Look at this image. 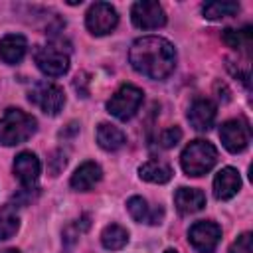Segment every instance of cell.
<instances>
[{"instance_id":"cell-17","label":"cell","mask_w":253,"mask_h":253,"mask_svg":"<svg viewBox=\"0 0 253 253\" xmlns=\"http://www.w3.org/2000/svg\"><path fill=\"white\" fill-rule=\"evenodd\" d=\"M126 208H128L130 215H132L136 221H140V223L144 221V223L156 225V223H160V221H162V215H164L162 208H156V210H152V211H150V208H148L146 200H144V198H138V196L130 198V200L126 202Z\"/></svg>"},{"instance_id":"cell-4","label":"cell","mask_w":253,"mask_h":253,"mask_svg":"<svg viewBox=\"0 0 253 253\" xmlns=\"http://www.w3.org/2000/svg\"><path fill=\"white\" fill-rule=\"evenodd\" d=\"M140 105H142V91L138 87L126 83L109 99L107 109L119 121H128L134 117V113L138 111Z\"/></svg>"},{"instance_id":"cell-24","label":"cell","mask_w":253,"mask_h":253,"mask_svg":"<svg viewBox=\"0 0 253 253\" xmlns=\"http://www.w3.org/2000/svg\"><path fill=\"white\" fill-rule=\"evenodd\" d=\"M180 138H182V130H180L178 126H168V128L162 130V134H160V144H162L164 148H172V146H176V144L180 142Z\"/></svg>"},{"instance_id":"cell-20","label":"cell","mask_w":253,"mask_h":253,"mask_svg":"<svg viewBox=\"0 0 253 253\" xmlns=\"http://www.w3.org/2000/svg\"><path fill=\"white\" fill-rule=\"evenodd\" d=\"M126 241H128V231H126L123 225H119V223L107 225V227L103 229V233H101V243H103V247L109 249V251L123 249V247L126 245Z\"/></svg>"},{"instance_id":"cell-13","label":"cell","mask_w":253,"mask_h":253,"mask_svg":"<svg viewBox=\"0 0 253 253\" xmlns=\"http://www.w3.org/2000/svg\"><path fill=\"white\" fill-rule=\"evenodd\" d=\"M241 188V178L235 168H221L213 178V196L217 200L233 198Z\"/></svg>"},{"instance_id":"cell-18","label":"cell","mask_w":253,"mask_h":253,"mask_svg":"<svg viewBox=\"0 0 253 253\" xmlns=\"http://www.w3.org/2000/svg\"><path fill=\"white\" fill-rule=\"evenodd\" d=\"M97 142L101 148L105 150H119L125 142H126V136L121 128H117L115 125H109V123H101L97 126Z\"/></svg>"},{"instance_id":"cell-9","label":"cell","mask_w":253,"mask_h":253,"mask_svg":"<svg viewBox=\"0 0 253 253\" xmlns=\"http://www.w3.org/2000/svg\"><path fill=\"white\" fill-rule=\"evenodd\" d=\"M190 243L200 253H213L219 239H221V227L213 221H196L188 231Z\"/></svg>"},{"instance_id":"cell-16","label":"cell","mask_w":253,"mask_h":253,"mask_svg":"<svg viewBox=\"0 0 253 253\" xmlns=\"http://www.w3.org/2000/svg\"><path fill=\"white\" fill-rule=\"evenodd\" d=\"M26 47H28V43H26L24 36L8 34V36H4L0 40V59L4 63L14 65L18 61H22V57L26 55Z\"/></svg>"},{"instance_id":"cell-1","label":"cell","mask_w":253,"mask_h":253,"mask_svg":"<svg viewBox=\"0 0 253 253\" xmlns=\"http://www.w3.org/2000/svg\"><path fill=\"white\" fill-rule=\"evenodd\" d=\"M128 61L138 73L150 79H164L174 71L176 51L168 40L158 36H144L130 45Z\"/></svg>"},{"instance_id":"cell-12","label":"cell","mask_w":253,"mask_h":253,"mask_svg":"<svg viewBox=\"0 0 253 253\" xmlns=\"http://www.w3.org/2000/svg\"><path fill=\"white\" fill-rule=\"evenodd\" d=\"M188 121L196 130H210L215 121V105L210 99H196L190 105Z\"/></svg>"},{"instance_id":"cell-27","label":"cell","mask_w":253,"mask_h":253,"mask_svg":"<svg viewBox=\"0 0 253 253\" xmlns=\"http://www.w3.org/2000/svg\"><path fill=\"white\" fill-rule=\"evenodd\" d=\"M164 253H176V251H174V249H168V251H164Z\"/></svg>"},{"instance_id":"cell-11","label":"cell","mask_w":253,"mask_h":253,"mask_svg":"<svg viewBox=\"0 0 253 253\" xmlns=\"http://www.w3.org/2000/svg\"><path fill=\"white\" fill-rule=\"evenodd\" d=\"M14 174L18 176V180L32 190L40 178V160L34 152H20L14 160Z\"/></svg>"},{"instance_id":"cell-19","label":"cell","mask_w":253,"mask_h":253,"mask_svg":"<svg viewBox=\"0 0 253 253\" xmlns=\"http://www.w3.org/2000/svg\"><path fill=\"white\" fill-rule=\"evenodd\" d=\"M138 176L152 184H166L172 178V168L162 160H148L138 168Z\"/></svg>"},{"instance_id":"cell-22","label":"cell","mask_w":253,"mask_h":253,"mask_svg":"<svg viewBox=\"0 0 253 253\" xmlns=\"http://www.w3.org/2000/svg\"><path fill=\"white\" fill-rule=\"evenodd\" d=\"M223 42L233 47V49H243L247 51L251 47V28H243V30H223Z\"/></svg>"},{"instance_id":"cell-15","label":"cell","mask_w":253,"mask_h":253,"mask_svg":"<svg viewBox=\"0 0 253 253\" xmlns=\"http://www.w3.org/2000/svg\"><path fill=\"white\" fill-rule=\"evenodd\" d=\"M174 204L180 213H196L206 206V196L202 190L196 188H178L174 194Z\"/></svg>"},{"instance_id":"cell-23","label":"cell","mask_w":253,"mask_h":253,"mask_svg":"<svg viewBox=\"0 0 253 253\" xmlns=\"http://www.w3.org/2000/svg\"><path fill=\"white\" fill-rule=\"evenodd\" d=\"M20 227V219L14 211H10L8 208L0 211V241L10 239Z\"/></svg>"},{"instance_id":"cell-2","label":"cell","mask_w":253,"mask_h":253,"mask_svg":"<svg viewBox=\"0 0 253 253\" xmlns=\"http://www.w3.org/2000/svg\"><path fill=\"white\" fill-rule=\"evenodd\" d=\"M36 119L20 109H8L0 119V144L14 146L26 142L36 132Z\"/></svg>"},{"instance_id":"cell-10","label":"cell","mask_w":253,"mask_h":253,"mask_svg":"<svg viewBox=\"0 0 253 253\" xmlns=\"http://www.w3.org/2000/svg\"><path fill=\"white\" fill-rule=\"evenodd\" d=\"M219 138L223 142V146L237 154V152H243L247 146H249V140H251V130L247 126L245 121H239V119H233V121H227L219 126Z\"/></svg>"},{"instance_id":"cell-5","label":"cell","mask_w":253,"mask_h":253,"mask_svg":"<svg viewBox=\"0 0 253 253\" xmlns=\"http://www.w3.org/2000/svg\"><path fill=\"white\" fill-rule=\"evenodd\" d=\"M30 101L34 105H38L45 115L55 117L65 105V95H63V89L59 85L49 83V81H42V83L34 85V89L30 91Z\"/></svg>"},{"instance_id":"cell-3","label":"cell","mask_w":253,"mask_h":253,"mask_svg":"<svg viewBox=\"0 0 253 253\" xmlns=\"http://www.w3.org/2000/svg\"><path fill=\"white\" fill-rule=\"evenodd\" d=\"M215 162H217V150L208 140H192L180 156L182 170L194 178L210 172L215 166Z\"/></svg>"},{"instance_id":"cell-6","label":"cell","mask_w":253,"mask_h":253,"mask_svg":"<svg viewBox=\"0 0 253 253\" xmlns=\"http://www.w3.org/2000/svg\"><path fill=\"white\" fill-rule=\"evenodd\" d=\"M119 24V16L117 10L107 4V2H95L85 16V26L91 34L95 36H105L109 32H113Z\"/></svg>"},{"instance_id":"cell-14","label":"cell","mask_w":253,"mask_h":253,"mask_svg":"<svg viewBox=\"0 0 253 253\" xmlns=\"http://www.w3.org/2000/svg\"><path fill=\"white\" fill-rule=\"evenodd\" d=\"M103 178V170L99 164L95 162H83L71 176V188L73 190H79V192H87L91 190L99 180Z\"/></svg>"},{"instance_id":"cell-21","label":"cell","mask_w":253,"mask_h":253,"mask_svg":"<svg viewBox=\"0 0 253 253\" xmlns=\"http://www.w3.org/2000/svg\"><path fill=\"white\" fill-rule=\"evenodd\" d=\"M202 12L210 20H221V18L235 16L239 12V4L237 2H229V0H223V2H206L202 6Z\"/></svg>"},{"instance_id":"cell-7","label":"cell","mask_w":253,"mask_h":253,"mask_svg":"<svg viewBox=\"0 0 253 253\" xmlns=\"http://www.w3.org/2000/svg\"><path fill=\"white\" fill-rule=\"evenodd\" d=\"M34 57L40 71L49 77H61L69 69V55L57 45H43L36 51Z\"/></svg>"},{"instance_id":"cell-8","label":"cell","mask_w":253,"mask_h":253,"mask_svg":"<svg viewBox=\"0 0 253 253\" xmlns=\"http://www.w3.org/2000/svg\"><path fill=\"white\" fill-rule=\"evenodd\" d=\"M130 18H132V24L140 30H156L166 24V14L162 6L152 0H142L132 4Z\"/></svg>"},{"instance_id":"cell-25","label":"cell","mask_w":253,"mask_h":253,"mask_svg":"<svg viewBox=\"0 0 253 253\" xmlns=\"http://www.w3.org/2000/svg\"><path fill=\"white\" fill-rule=\"evenodd\" d=\"M229 253H251V233L247 231V233L239 235L233 241V245L229 247Z\"/></svg>"},{"instance_id":"cell-26","label":"cell","mask_w":253,"mask_h":253,"mask_svg":"<svg viewBox=\"0 0 253 253\" xmlns=\"http://www.w3.org/2000/svg\"><path fill=\"white\" fill-rule=\"evenodd\" d=\"M85 83H87V79H85V75H83V73H81V75H77V77H75V81H73V87L81 93V97H87V93H89V91L85 89Z\"/></svg>"}]
</instances>
